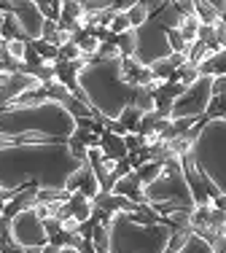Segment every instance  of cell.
I'll use <instances>...</instances> for the list:
<instances>
[{
    "instance_id": "1",
    "label": "cell",
    "mask_w": 226,
    "mask_h": 253,
    "mask_svg": "<svg viewBox=\"0 0 226 253\" xmlns=\"http://www.w3.org/2000/svg\"><path fill=\"white\" fill-rule=\"evenodd\" d=\"M81 165L68 143H14L0 148V189H65Z\"/></svg>"
},
{
    "instance_id": "2",
    "label": "cell",
    "mask_w": 226,
    "mask_h": 253,
    "mask_svg": "<svg viewBox=\"0 0 226 253\" xmlns=\"http://www.w3.org/2000/svg\"><path fill=\"white\" fill-rule=\"evenodd\" d=\"M75 132V119L59 102L0 111V135L11 143H68Z\"/></svg>"
},
{
    "instance_id": "3",
    "label": "cell",
    "mask_w": 226,
    "mask_h": 253,
    "mask_svg": "<svg viewBox=\"0 0 226 253\" xmlns=\"http://www.w3.org/2000/svg\"><path fill=\"white\" fill-rule=\"evenodd\" d=\"M78 86L84 89L89 108L94 111V119L103 116L108 122H116L124 108L132 105L135 92L121 76V57L105 59V62H92L81 70Z\"/></svg>"
},
{
    "instance_id": "4",
    "label": "cell",
    "mask_w": 226,
    "mask_h": 253,
    "mask_svg": "<svg viewBox=\"0 0 226 253\" xmlns=\"http://www.w3.org/2000/svg\"><path fill=\"white\" fill-rule=\"evenodd\" d=\"M111 253H164L172 240L170 224H140L129 213L111 215Z\"/></svg>"
},
{
    "instance_id": "5",
    "label": "cell",
    "mask_w": 226,
    "mask_h": 253,
    "mask_svg": "<svg viewBox=\"0 0 226 253\" xmlns=\"http://www.w3.org/2000/svg\"><path fill=\"white\" fill-rule=\"evenodd\" d=\"M143 194H146V205H151L159 215H170L172 210H194V197L191 189L186 183L183 175L181 159H170L164 162L162 175L153 180L151 186H143Z\"/></svg>"
},
{
    "instance_id": "6",
    "label": "cell",
    "mask_w": 226,
    "mask_h": 253,
    "mask_svg": "<svg viewBox=\"0 0 226 253\" xmlns=\"http://www.w3.org/2000/svg\"><path fill=\"white\" fill-rule=\"evenodd\" d=\"M191 156L202 175L221 194H226V119H216L202 126Z\"/></svg>"
},
{
    "instance_id": "7",
    "label": "cell",
    "mask_w": 226,
    "mask_h": 253,
    "mask_svg": "<svg viewBox=\"0 0 226 253\" xmlns=\"http://www.w3.org/2000/svg\"><path fill=\"white\" fill-rule=\"evenodd\" d=\"M138 43H135V59L146 68H151L159 59H167L172 49L167 43V30L159 22V16H148V22L140 30H135Z\"/></svg>"
},
{
    "instance_id": "8",
    "label": "cell",
    "mask_w": 226,
    "mask_h": 253,
    "mask_svg": "<svg viewBox=\"0 0 226 253\" xmlns=\"http://www.w3.org/2000/svg\"><path fill=\"white\" fill-rule=\"evenodd\" d=\"M213 100V78L199 76L186 92L172 102V122L175 119H202Z\"/></svg>"
},
{
    "instance_id": "9",
    "label": "cell",
    "mask_w": 226,
    "mask_h": 253,
    "mask_svg": "<svg viewBox=\"0 0 226 253\" xmlns=\"http://www.w3.org/2000/svg\"><path fill=\"white\" fill-rule=\"evenodd\" d=\"M11 240L16 245H22V248H43V245H49L46 226L33 208L22 210L19 215L11 218Z\"/></svg>"
},
{
    "instance_id": "10",
    "label": "cell",
    "mask_w": 226,
    "mask_h": 253,
    "mask_svg": "<svg viewBox=\"0 0 226 253\" xmlns=\"http://www.w3.org/2000/svg\"><path fill=\"white\" fill-rule=\"evenodd\" d=\"M8 11L19 19L22 30H25V38L27 41H38L40 33H43L46 19L40 16L38 3H30V0H16V3H8Z\"/></svg>"
},
{
    "instance_id": "11",
    "label": "cell",
    "mask_w": 226,
    "mask_h": 253,
    "mask_svg": "<svg viewBox=\"0 0 226 253\" xmlns=\"http://www.w3.org/2000/svg\"><path fill=\"white\" fill-rule=\"evenodd\" d=\"M65 189H68L70 194L81 191L84 197H89V200H94V197L100 194V180H97V175H94V170L89 167V162H86V165H81L78 170H75L73 175L68 178Z\"/></svg>"
},
{
    "instance_id": "12",
    "label": "cell",
    "mask_w": 226,
    "mask_h": 253,
    "mask_svg": "<svg viewBox=\"0 0 226 253\" xmlns=\"http://www.w3.org/2000/svg\"><path fill=\"white\" fill-rule=\"evenodd\" d=\"M113 194L127 197V200L135 202V205H143V202H146V194H143V183H140V178L135 175V170L129 172V175H124L121 180H116V186H113Z\"/></svg>"
},
{
    "instance_id": "13",
    "label": "cell",
    "mask_w": 226,
    "mask_h": 253,
    "mask_svg": "<svg viewBox=\"0 0 226 253\" xmlns=\"http://www.w3.org/2000/svg\"><path fill=\"white\" fill-rule=\"evenodd\" d=\"M100 151L108 156V159H113V162L129 156V154H127V146H124V137L113 135V132H108V129H105V135L100 137Z\"/></svg>"
},
{
    "instance_id": "14",
    "label": "cell",
    "mask_w": 226,
    "mask_h": 253,
    "mask_svg": "<svg viewBox=\"0 0 226 253\" xmlns=\"http://www.w3.org/2000/svg\"><path fill=\"white\" fill-rule=\"evenodd\" d=\"M68 208H70V215H73V218H78L81 224H84V221H89V218H92V213H94L92 200H89V197H84L81 191H75V194L70 197Z\"/></svg>"
},
{
    "instance_id": "15",
    "label": "cell",
    "mask_w": 226,
    "mask_h": 253,
    "mask_svg": "<svg viewBox=\"0 0 226 253\" xmlns=\"http://www.w3.org/2000/svg\"><path fill=\"white\" fill-rule=\"evenodd\" d=\"M194 14H197L199 25H205V27H216L218 22H221V14H218L216 5L207 3V0H197V3H194Z\"/></svg>"
},
{
    "instance_id": "16",
    "label": "cell",
    "mask_w": 226,
    "mask_h": 253,
    "mask_svg": "<svg viewBox=\"0 0 226 253\" xmlns=\"http://www.w3.org/2000/svg\"><path fill=\"white\" fill-rule=\"evenodd\" d=\"M162 170H164L162 162H146V165H140L138 170H135V175L140 178V183H143V186H151L153 180L162 175Z\"/></svg>"
},
{
    "instance_id": "17",
    "label": "cell",
    "mask_w": 226,
    "mask_h": 253,
    "mask_svg": "<svg viewBox=\"0 0 226 253\" xmlns=\"http://www.w3.org/2000/svg\"><path fill=\"white\" fill-rule=\"evenodd\" d=\"M199 19H197V14H191V16H183V22H181V38L186 41V46H194L197 43V33H199Z\"/></svg>"
},
{
    "instance_id": "18",
    "label": "cell",
    "mask_w": 226,
    "mask_h": 253,
    "mask_svg": "<svg viewBox=\"0 0 226 253\" xmlns=\"http://www.w3.org/2000/svg\"><path fill=\"white\" fill-rule=\"evenodd\" d=\"M92 243L97 253H111V229L108 224H97L92 229Z\"/></svg>"
},
{
    "instance_id": "19",
    "label": "cell",
    "mask_w": 226,
    "mask_h": 253,
    "mask_svg": "<svg viewBox=\"0 0 226 253\" xmlns=\"http://www.w3.org/2000/svg\"><path fill=\"white\" fill-rule=\"evenodd\" d=\"M178 253H213V245L207 243L205 237H199V234H188L186 237V243L181 245V251Z\"/></svg>"
},
{
    "instance_id": "20",
    "label": "cell",
    "mask_w": 226,
    "mask_h": 253,
    "mask_svg": "<svg viewBox=\"0 0 226 253\" xmlns=\"http://www.w3.org/2000/svg\"><path fill=\"white\" fill-rule=\"evenodd\" d=\"M70 191L68 189H38V202L43 205H54V202H70Z\"/></svg>"
},
{
    "instance_id": "21",
    "label": "cell",
    "mask_w": 226,
    "mask_h": 253,
    "mask_svg": "<svg viewBox=\"0 0 226 253\" xmlns=\"http://www.w3.org/2000/svg\"><path fill=\"white\" fill-rule=\"evenodd\" d=\"M127 19H129V27H132V30H140L148 22V8H146L143 0H138V3L127 11Z\"/></svg>"
},
{
    "instance_id": "22",
    "label": "cell",
    "mask_w": 226,
    "mask_h": 253,
    "mask_svg": "<svg viewBox=\"0 0 226 253\" xmlns=\"http://www.w3.org/2000/svg\"><path fill=\"white\" fill-rule=\"evenodd\" d=\"M132 108H138L140 113H153L156 111L153 94L148 92V89H138V92H135V100H132Z\"/></svg>"
},
{
    "instance_id": "23",
    "label": "cell",
    "mask_w": 226,
    "mask_h": 253,
    "mask_svg": "<svg viewBox=\"0 0 226 253\" xmlns=\"http://www.w3.org/2000/svg\"><path fill=\"white\" fill-rule=\"evenodd\" d=\"M197 78H199V68H197V65H191V62H186V65H181V68L175 70L172 81H181L183 86H191Z\"/></svg>"
},
{
    "instance_id": "24",
    "label": "cell",
    "mask_w": 226,
    "mask_h": 253,
    "mask_svg": "<svg viewBox=\"0 0 226 253\" xmlns=\"http://www.w3.org/2000/svg\"><path fill=\"white\" fill-rule=\"evenodd\" d=\"M30 43H33V49L38 51V57L43 59V62H57L59 59V49L57 46H51V43H46V41H30Z\"/></svg>"
},
{
    "instance_id": "25",
    "label": "cell",
    "mask_w": 226,
    "mask_h": 253,
    "mask_svg": "<svg viewBox=\"0 0 226 253\" xmlns=\"http://www.w3.org/2000/svg\"><path fill=\"white\" fill-rule=\"evenodd\" d=\"M140 116H143V113L138 111V108H132V105H129V108H124V111H121V116H118V119H116V122H118V124H124V126H127V132H138V124H140Z\"/></svg>"
},
{
    "instance_id": "26",
    "label": "cell",
    "mask_w": 226,
    "mask_h": 253,
    "mask_svg": "<svg viewBox=\"0 0 226 253\" xmlns=\"http://www.w3.org/2000/svg\"><path fill=\"white\" fill-rule=\"evenodd\" d=\"M5 54H8L14 62H25L27 54V41H5Z\"/></svg>"
},
{
    "instance_id": "27",
    "label": "cell",
    "mask_w": 226,
    "mask_h": 253,
    "mask_svg": "<svg viewBox=\"0 0 226 253\" xmlns=\"http://www.w3.org/2000/svg\"><path fill=\"white\" fill-rule=\"evenodd\" d=\"M121 51H118L116 43H100L97 54H94V62H105V59H118Z\"/></svg>"
},
{
    "instance_id": "28",
    "label": "cell",
    "mask_w": 226,
    "mask_h": 253,
    "mask_svg": "<svg viewBox=\"0 0 226 253\" xmlns=\"http://www.w3.org/2000/svg\"><path fill=\"white\" fill-rule=\"evenodd\" d=\"M73 59H81V49L70 41V43H65L62 49H59V59H57V62H73Z\"/></svg>"
},
{
    "instance_id": "29",
    "label": "cell",
    "mask_w": 226,
    "mask_h": 253,
    "mask_svg": "<svg viewBox=\"0 0 226 253\" xmlns=\"http://www.w3.org/2000/svg\"><path fill=\"white\" fill-rule=\"evenodd\" d=\"M111 33L113 35H124V33H129V30H132V27H129V19H127V14H116V16H113V22H111Z\"/></svg>"
},
{
    "instance_id": "30",
    "label": "cell",
    "mask_w": 226,
    "mask_h": 253,
    "mask_svg": "<svg viewBox=\"0 0 226 253\" xmlns=\"http://www.w3.org/2000/svg\"><path fill=\"white\" fill-rule=\"evenodd\" d=\"M124 146H127V154H138L143 148V137L135 135V132H127L124 135Z\"/></svg>"
},
{
    "instance_id": "31",
    "label": "cell",
    "mask_w": 226,
    "mask_h": 253,
    "mask_svg": "<svg viewBox=\"0 0 226 253\" xmlns=\"http://www.w3.org/2000/svg\"><path fill=\"white\" fill-rule=\"evenodd\" d=\"M172 8H175L181 16H191L194 14V3H188V0H172Z\"/></svg>"
},
{
    "instance_id": "32",
    "label": "cell",
    "mask_w": 226,
    "mask_h": 253,
    "mask_svg": "<svg viewBox=\"0 0 226 253\" xmlns=\"http://www.w3.org/2000/svg\"><path fill=\"white\" fill-rule=\"evenodd\" d=\"M78 226H81V221L73 218V215L62 221V232H68V234H78Z\"/></svg>"
},
{
    "instance_id": "33",
    "label": "cell",
    "mask_w": 226,
    "mask_h": 253,
    "mask_svg": "<svg viewBox=\"0 0 226 253\" xmlns=\"http://www.w3.org/2000/svg\"><path fill=\"white\" fill-rule=\"evenodd\" d=\"M78 253H97V251H94V243H92V240H81Z\"/></svg>"
},
{
    "instance_id": "34",
    "label": "cell",
    "mask_w": 226,
    "mask_h": 253,
    "mask_svg": "<svg viewBox=\"0 0 226 253\" xmlns=\"http://www.w3.org/2000/svg\"><path fill=\"white\" fill-rule=\"evenodd\" d=\"M213 208H216V210H224V213H226V194H218L216 200H213Z\"/></svg>"
},
{
    "instance_id": "35",
    "label": "cell",
    "mask_w": 226,
    "mask_h": 253,
    "mask_svg": "<svg viewBox=\"0 0 226 253\" xmlns=\"http://www.w3.org/2000/svg\"><path fill=\"white\" fill-rule=\"evenodd\" d=\"M0 253H27L25 248H22V245H16V243H11V245H5V248L3 251H0Z\"/></svg>"
},
{
    "instance_id": "36",
    "label": "cell",
    "mask_w": 226,
    "mask_h": 253,
    "mask_svg": "<svg viewBox=\"0 0 226 253\" xmlns=\"http://www.w3.org/2000/svg\"><path fill=\"white\" fill-rule=\"evenodd\" d=\"M40 253H59V245L49 243V245H43V251H40Z\"/></svg>"
},
{
    "instance_id": "37",
    "label": "cell",
    "mask_w": 226,
    "mask_h": 253,
    "mask_svg": "<svg viewBox=\"0 0 226 253\" xmlns=\"http://www.w3.org/2000/svg\"><path fill=\"white\" fill-rule=\"evenodd\" d=\"M8 146H14V143H11L8 137H3V135H0V148H8Z\"/></svg>"
},
{
    "instance_id": "38",
    "label": "cell",
    "mask_w": 226,
    "mask_h": 253,
    "mask_svg": "<svg viewBox=\"0 0 226 253\" xmlns=\"http://www.w3.org/2000/svg\"><path fill=\"white\" fill-rule=\"evenodd\" d=\"M59 253H78V248H70V245H65V248H59Z\"/></svg>"
},
{
    "instance_id": "39",
    "label": "cell",
    "mask_w": 226,
    "mask_h": 253,
    "mask_svg": "<svg viewBox=\"0 0 226 253\" xmlns=\"http://www.w3.org/2000/svg\"><path fill=\"white\" fill-rule=\"evenodd\" d=\"M3 19H5V14L0 11V33H3Z\"/></svg>"
},
{
    "instance_id": "40",
    "label": "cell",
    "mask_w": 226,
    "mask_h": 253,
    "mask_svg": "<svg viewBox=\"0 0 226 253\" xmlns=\"http://www.w3.org/2000/svg\"><path fill=\"white\" fill-rule=\"evenodd\" d=\"M221 234H224V237H226V221H224V226H221Z\"/></svg>"
}]
</instances>
